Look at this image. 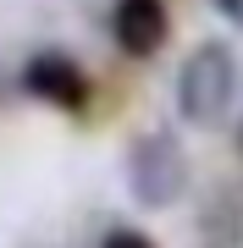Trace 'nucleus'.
<instances>
[{
    "label": "nucleus",
    "mask_w": 243,
    "mask_h": 248,
    "mask_svg": "<svg viewBox=\"0 0 243 248\" xmlns=\"http://www.w3.org/2000/svg\"><path fill=\"white\" fill-rule=\"evenodd\" d=\"M232 94H238V61L221 39L188 50V61L177 72V110L194 127H221L232 116Z\"/></svg>",
    "instance_id": "obj_1"
},
{
    "label": "nucleus",
    "mask_w": 243,
    "mask_h": 248,
    "mask_svg": "<svg viewBox=\"0 0 243 248\" xmlns=\"http://www.w3.org/2000/svg\"><path fill=\"white\" fill-rule=\"evenodd\" d=\"M127 187L144 210H171L188 193V160L171 133H144L127 149Z\"/></svg>",
    "instance_id": "obj_2"
},
{
    "label": "nucleus",
    "mask_w": 243,
    "mask_h": 248,
    "mask_svg": "<svg viewBox=\"0 0 243 248\" xmlns=\"http://www.w3.org/2000/svg\"><path fill=\"white\" fill-rule=\"evenodd\" d=\"M166 33H171L166 0H116V6H111V39H116L122 55H133V61H149V55L166 45Z\"/></svg>",
    "instance_id": "obj_3"
},
{
    "label": "nucleus",
    "mask_w": 243,
    "mask_h": 248,
    "mask_svg": "<svg viewBox=\"0 0 243 248\" xmlns=\"http://www.w3.org/2000/svg\"><path fill=\"white\" fill-rule=\"evenodd\" d=\"M22 89H28V94H39L45 105L83 110V99H89V78L78 72V61H72V55H55V50H45V55H33V61H28V72H22Z\"/></svg>",
    "instance_id": "obj_4"
},
{
    "label": "nucleus",
    "mask_w": 243,
    "mask_h": 248,
    "mask_svg": "<svg viewBox=\"0 0 243 248\" xmlns=\"http://www.w3.org/2000/svg\"><path fill=\"white\" fill-rule=\"evenodd\" d=\"M199 237H205V248H238L243 243V204L238 199H210L205 215H199Z\"/></svg>",
    "instance_id": "obj_5"
},
{
    "label": "nucleus",
    "mask_w": 243,
    "mask_h": 248,
    "mask_svg": "<svg viewBox=\"0 0 243 248\" xmlns=\"http://www.w3.org/2000/svg\"><path fill=\"white\" fill-rule=\"evenodd\" d=\"M99 248H149L144 237H138V232H127V226H116V232H105V243Z\"/></svg>",
    "instance_id": "obj_6"
},
{
    "label": "nucleus",
    "mask_w": 243,
    "mask_h": 248,
    "mask_svg": "<svg viewBox=\"0 0 243 248\" xmlns=\"http://www.w3.org/2000/svg\"><path fill=\"white\" fill-rule=\"evenodd\" d=\"M216 6H221V11H227L232 22H243V0H216Z\"/></svg>",
    "instance_id": "obj_7"
}]
</instances>
